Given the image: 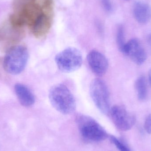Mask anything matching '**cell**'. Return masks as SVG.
I'll list each match as a JSON object with an SVG mask.
<instances>
[{"label": "cell", "instance_id": "277c9868", "mask_svg": "<svg viewBox=\"0 0 151 151\" xmlns=\"http://www.w3.org/2000/svg\"><path fill=\"white\" fill-rule=\"evenodd\" d=\"M55 61L58 68L64 73H71L79 69L82 64L81 53L76 48L68 47L56 55Z\"/></svg>", "mask_w": 151, "mask_h": 151}, {"label": "cell", "instance_id": "ac0fdd59", "mask_svg": "<svg viewBox=\"0 0 151 151\" xmlns=\"http://www.w3.org/2000/svg\"><path fill=\"white\" fill-rule=\"evenodd\" d=\"M147 40L148 45H149L151 48V33L148 35V37H147Z\"/></svg>", "mask_w": 151, "mask_h": 151}, {"label": "cell", "instance_id": "9a60e30c", "mask_svg": "<svg viewBox=\"0 0 151 151\" xmlns=\"http://www.w3.org/2000/svg\"><path fill=\"white\" fill-rule=\"evenodd\" d=\"M110 140L119 151H131L127 145L121 140L114 136H111Z\"/></svg>", "mask_w": 151, "mask_h": 151}, {"label": "cell", "instance_id": "7c38bea8", "mask_svg": "<svg viewBox=\"0 0 151 151\" xmlns=\"http://www.w3.org/2000/svg\"><path fill=\"white\" fill-rule=\"evenodd\" d=\"M15 91L21 105L26 107L32 106L35 102V98L32 91L26 86L21 83H17Z\"/></svg>", "mask_w": 151, "mask_h": 151}, {"label": "cell", "instance_id": "8fae6325", "mask_svg": "<svg viewBox=\"0 0 151 151\" xmlns=\"http://www.w3.org/2000/svg\"><path fill=\"white\" fill-rule=\"evenodd\" d=\"M133 14L137 22L141 24H146L151 19V8L147 3L137 1L133 7Z\"/></svg>", "mask_w": 151, "mask_h": 151}, {"label": "cell", "instance_id": "2e32d148", "mask_svg": "<svg viewBox=\"0 0 151 151\" xmlns=\"http://www.w3.org/2000/svg\"><path fill=\"white\" fill-rule=\"evenodd\" d=\"M102 4L107 12H111L113 10V6L111 0H102Z\"/></svg>", "mask_w": 151, "mask_h": 151}, {"label": "cell", "instance_id": "5b68a950", "mask_svg": "<svg viewBox=\"0 0 151 151\" xmlns=\"http://www.w3.org/2000/svg\"><path fill=\"white\" fill-rule=\"evenodd\" d=\"M90 93L99 111L104 114H109L111 108L110 92L105 83L98 78L94 79L90 86Z\"/></svg>", "mask_w": 151, "mask_h": 151}, {"label": "cell", "instance_id": "d6986e66", "mask_svg": "<svg viewBox=\"0 0 151 151\" xmlns=\"http://www.w3.org/2000/svg\"><path fill=\"white\" fill-rule=\"evenodd\" d=\"M149 82L151 86V69L150 70L149 73Z\"/></svg>", "mask_w": 151, "mask_h": 151}, {"label": "cell", "instance_id": "5bb4252c", "mask_svg": "<svg viewBox=\"0 0 151 151\" xmlns=\"http://www.w3.org/2000/svg\"><path fill=\"white\" fill-rule=\"evenodd\" d=\"M116 42L119 50L122 53L126 44L125 41V32L123 26L120 25L118 27L116 35Z\"/></svg>", "mask_w": 151, "mask_h": 151}, {"label": "cell", "instance_id": "4fadbf2b", "mask_svg": "<svg viewBox=\"0 0 151 151\" xmlns=\"http://www.w3.org/2000/svg\"><path fill=\"white\" fill-rule=\"evenodd\" d=\"M135 88L138 99L141 101L145 100L148 95L147 81L145 77L141 76L135 82Z\"/></svg>", "mask_w": 151, "mask_h": 151}, {"label": "cell", "instance_id": "ffe728a7", "mask_svg": "<svg viewBox=\"0 0 151 151\" xmlns=\"http://www.w3.org/2000/svg\"><path fill=\"white\" fill-rule=\"evenodd\" d=\"M127 1H128V0H127Z\"/></svg>", "mask_w": 151, "mask_h": 151}, {"label": "cell", "instance_id": "ba28073f", "mask_svg": "<svg viewBox=\"0 0 151 151\" xmlns=\"http://www.w3.org/2000/svg\"><path fill=\"white\" fill-rule=\"evenodd\" d=\"M54 7L46 9L44 13L30 27L32 33L37 38H43L50 30L52 24Z\"/></svg>", "mask_w": 151, "mask_h": 151}, {"label": "cell", "instance_id": "52a82bcc", "mask_svg": "<svg viewBox=\"0 0 151 151\" xmlns=\"http://www.w3.org/2000/svg\"><path fill=\"white\" fill-rule=\"evenodd\" d=\"M122 53L137 65H142L147 59V54L141 42L132 39L126 42Z\"/></svg>", "mask_w": 151, "mask_h": 151}, {"label": "cell", "instance_id": "9c48e42d", "mask_svg": "<svg viewBox=\"0 0 151 151\" xmlns=\"http://www.w3.org/2000/svg\"><path fill=\"white\" fill-rule=\"evenodd\" d=\"M87 61L91 70L96 75H104L108 70V60L99 51L95 50L90 51L87 56Z\"/></svg>", "mask_w": 151, "mask_h": 151}, {"label": "cell", "instance_id": "e0dca14e", "mask_svg": "<svg viewBox=\"0 0 151 151\" xmlns=\"http://www.w3.org/2000/svg\"><path fill=\"white\" fill-rule=\"evenodd\" d=\"M144 128L148 134H151V114L148 115L145 122Z\"/></svg>", "mask_w": 151, "mask_h": 151}, {"label": "cell", "instance_id": "3957f363", "mask_svg": "<svg viewBox=\"0 0 151 151\" xmlns=\"http://www.w3.org/2000/svg\"><path fill=\"white\" fill-rule=\"evenodd\" d=\"M28 58V51L26 47L21 45L14 46L10 49L4 57V68L10 74H19L25 68Z\"/></svg>", "mask_w": 151, "mask_h": 151}, {"label": "cell", "instance_id": "7a4b0ae2", "mask_svg": "<svg viewBox=\"0 0 151 151\" xmlns=\"http://www.w3.org/2000/svg\"><path fill=\"white\" fill-rule=\"evenodd\" d=\"M76 121L81 135L86 141L97 142L104 141L108 137L103 127L90 116L83 114L78 115Z\"/></svg>", "mask_w": 151, "mask_h": 151}, {"label": "cell", "instance_id": "8992f818", "mask_svg": "<svg viewBox=\"0 0 151 151\" xmlns=\"http://www.w3.org/2000/svg\"><path fill=\"white\" fill-rule=\"evenodd\" d=\"M109 114L116 127L121 131H128L135 124V115L128 111L122 106H114L111 107Z\"/></svg>", "mask_w": 151, "mask_h": 151}, {"label": "cell", "instance_id": "6da1fadb", "mask_svg": "<svg viewBox=\"0 0 151 151\" xmlns=\"http://www.w3.org/2000/svg\"><path fill=\"white\" fill-rule=\"evenodd\" d=\"M49 98L53 107L61 113L69 114L75 111V98L65 85L58 84L52 87L50 91Z\"/></svg>", "mask_w": 151, "mask_h": 151}, {"label": "cell", "instance_id": "30bf717a", "mask_svg": "<svg viewBox=\"0 0 151 151\" xmlns=\"http://www.w3.org/2000/svg\"><path fill=\"white\" fill-rule=\"evenodd\" d=\"M22 28L15 27L9 20L4 22L0 26V41H15L20 40L24 35Z\"/></svg>", "mask_w": 151, "mask_h": 151}]
</instances>
